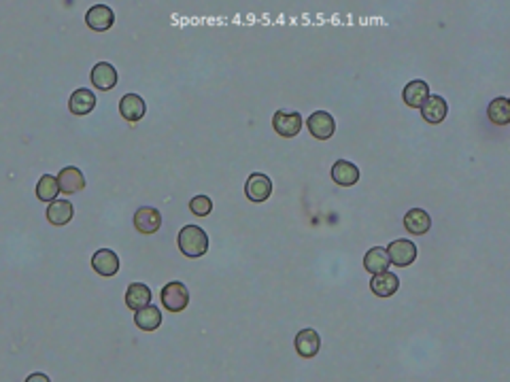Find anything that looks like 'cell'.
I'll use <instances>...</instances> for the list:
<instances>
[{"instance_id":"1","label":"cell","mask_w":510,"mask_h":382,"mask_svg":"<svg viewBox=\"0 0 510 382\" xmlns=\"http://www.w3.org/2000/svg\"><path fill=\"white\" fill-rule=\"evenodd\" d=\"M179 249L185 257L198 259L208 251V236L198 225H185L179 232Z\"/></svg>"},{"instance_id":"2","label":"cell","mask_w":510,"mask_h":382,"mask_svg":"<svg viewBox=\"0 0 510 382\" xmlns=\"http://www.w3.org/2000/svg\"><path fill=\"white\" fill-rule=\"evenodd\" d=\"M304 121H302V115L296 113V111H287V109H279L274 115H272V128L279 136L283 138H294L300 134Z\"/></svg>"},{"instance_id":"3","label":"cell","mask_w":510,"mask_h":382,"mask_svg":"<svg viewBox=\"0 0 510 382\" xmlns=\"http://www.w3.org/2000/svg\"><path fill=\"white\" fill-rule=\"evenodd\" d=\"M162 303L170 313H181L189 303V291L183 282H168L162 289Z\"/></svg>"},{"instance_id":"4","label":"cell","mask_w":510,"mask_h":382,"mask_svg":"<svg viewBox=\"0 0 510 382\" xmlns=\"http://www.w3.org/2000/svg\"><path fill=\"white\" fill-rule=\"evenodd\" d=\"M387 255L394 266L408 268L417 259V247H415V243H410L406 238H398L387 247Z\"/></svg>"},{"instance_id":"5","label":"cell","mask_w":510,"mask_h":382,"mask_svg":"<svg viewBox=\"0 0 510 382\" xmlns=\"http://www.w3.org/2000/svg\"><path fill=\"white\" fill-rule=\"evenodd\" d=\"M134 227L136 232L149 236V234H156L158 229L162 227V214L158 208H152V206H142L136 210L134 214Z\"/></svg>"},{"instance_id":"6","label":"cell","mask_w":510,"mask_h":382,"mask_svg":"<svg viewBox=\"0 0 510 382\" xmlns=\"http://www.w3.org/2000/svg\"><path fill=\"white\" fill-rule=\"evenodd\" d=\"M307 128L309 132L317 138V140H330L336 132V121L330 113L326 111H317L307 119Z\"/></svg>"},{"instance_id":"7","label":"cell","mask_w":510,"mask_h":382,"mask_svg":"<svg viewBox=\"0 0 510 382\" xmlns=\"http://www.w3.org/2000/svg\"><path fill=\"white\" fill-rule=\"evenodd\" d=\"M245 193L251 202H266L270 196H272V181L268 175H262V172H255L247 179V185H245Z\"/></svg>"},{"instance_id":"8","label":"cell","mask_w":510,"mask_h":382,"mask_svg":"<svg viewBox=\"0 0 510 382\" xmlns=\"http://www.w3.org/2000/svg\"><path fill=\"white\" fill-rule=\"evenodd\" d=\"M58 183H60V191L70 196V193H79L86 189V177L79 168L75 166H68V168H62L60 175H58Z\"/></svg>"},{"instance_id":"9","label":"cell","mask_w":510,"mask_h":382,"mask_svg":"<svg viewBox=\"0 0 510 382\" xmlns=\"http://www.w3.org/2000/svg\"><path fill=\"white\" fill-rule=\"evenodd\" d=\"M117 70L109 64V62H100L92 68V86L96 90H102V92H109L117 86Z\"/></svg>"},{"instance_id":"10","label":"cell","mask_w":510,"mask_h":382,"mask_svg":"<svg viewBox=\"0 0 510 382\" xmlns=\"http://www.w3.org/2000/svg\"><path fill=\"white\" fill-rule=\"evenodd\" d=\"M86 24L96 32H107L115 24V13L107 5H96L86 13Z\"/></svg>"},{"instance_id":"11","label":"cell","mask_w":510,"mask_h":382,"mask_svg":"<svg viewBox=\"0 0 510 382\" xmlns=\"http://www.w3.org/2000/svg\"><path fill=\"white\" fill-rule=\"evenodd\" d=\"M96 109V96L90 90H75L68 98V111L77 117L90 115Z\"/></svg>"},{"instance_id":"12","label":"cell","mask_w":510,"mask_h":382,"mask_svg":"<svg viewBox=\"0 0 510 382\" xmlns=\"http://www.w3.org/2000/svg\"><path fill=\"white\" fill-rule=\"evenodd\" d=\"M119 113L126 121L130 123H136L145 117L147 113V107H145V100L136 94H126L121 100H119Z\"/></svg>"},{"instance_id":"13","label":"cell","mask_w":510,"mask_h":382,"mask_svg":"<svg viewBox=\"0 0 510 382\" xmlns=\"http://www.w3.org/2000/svg\"><path fill=\"white\" fill-rule=\"evenodd\" d=\"M294 344H296V350H298V355L302 359H313L319 353V348H321V338H319V334L315 329L307 327V329H302L296 336Z\"/></svg>"},{"instance_id":"14","label":"cell","mask_w":510,"mask_h":382,"mask_svg":"<svg viewBox=\"0 0 510 382\" xmlns=\"http://www.w3.org/2000/svg\"><path fill=\"white\" fill-rule=\"evenodd\" d=\"M447 113H449V104L443 96H429L421 107V115L425 123H443Z\"/></svg>"},{"instance_id":"15","label":"cell","mask_w":510,"mask_h":382,"mask_svg":"<svg viewBox=\"0 0 510 382\" xmlns=\"http://www.w3.org/2000/svg\"><path fill=\"white\" fill-rule=\"evenodd\" d=\"M92 268L100 276H115L119 272V257L111 249H100L92 257Z\"/></svg>"},{"instance_id":"16","label":"cell","mask_w":510,"mask_h":382,"mask_svg":"<svg viewBox=\"0 0 510 382\" xmlns=\"http://www.w3.org/2000/svg\"><path fill=\"white\" fill-rule=\"evenodd\" d=\"M398 287H400V278H398V274H394L389 270L375 274L370 280V289L377 297H391L398 291Z\"/></svg>"},{"instance_id":"17","label":"cell","mask_w":510,"mask_h":382,"mask_svg":"<svg viewBox=\"0 0 510 382\" xmlns=\"http://www.w3.org/2000/svg\"><path fill=\"white\" fill-rule=\"evenodd\" d=\"M152 303V289L142 282H132L126 291V306L130 311H140Z\"/></svg>"},{"instance_id":"18","label":"cell","mask_w":510,"mask_h":382,"mask_svg":"<svg viewBox=\"0 0 510 382\" xmlns=\"http://www.w3.org/2000/svg\"><path fill=\"white\" fill-rule=\"evenodd\" d=\"M427 98H429V86L425 81H421V79L410 81L404 88V92H402V100L410 109H421Z\"/></svg>"},{"instance_id":"19","label":"cell","mask_w":510,"mask_h":382,"mask_svg":"<svg viewBox=\"0 0 510 382\" xmlns=\"http://www.w3.org/2000/svg\"><path fill=\"white\" fill-rule=\"evenodd\" d=\"M359 168L355 166V164H351V162H347V160H338L334 166H332V179H334V183L336 185H340V187H353L357 181H359Z\"/></svg>"},{"instance_id":"20","label":"cell","mask_w":510,"mask_h":382,"mask_svg":"<svg viewBox=\"0 0 510 382\" xmlns=\"http://www.w3.org/2000/svg\"><path fill=\"white\" fill-rule=\"evenodd\" d=\"M404 227L408 229V232H410L412 236H423V234L429 232L431 219H429V214H427L423 208H412V210H408L406 217H404Z\"/></svg>"},{"instance_id":"21","label":"cell","mask_w":510,"mask_h":382,"mask_svg":"<svg viewBox=\"0 0 510 382\" xmlns=\"http://www.w3.org/2000/svg\"><path fill=\"white\" fill-rule=\"evenodd\" d=\"M134 323L142 332H156L162 325V313H160V308H156V306L149 303V306H145V308L136 311Z\"/></svg>"},{"instance_id":"22","label":"cell","mask_w":510,"mask_h":382,"mask_svg":"<svg viewBox=\"0 0 510 382\" xmlns=\"http://www.w3.org/2000/svg\"><path fill=\"white\" fill-rule=\"evenodd\" d=\"M72 214H75V206H72L68 200H53L49 202V208H47V221L51 225H66Z\"/></svg>"},{"instance_id":"23","label":"cell","mask_w":510,"mask_h":382,"mask_svg":"<svg viewBox=\"0 0 510 382\" xmlns=\"http://www.w3.org/2000/svg\"><path fill=\"white\" fill-rule=\"evenodd\" d=\"M391 261H389V255H387V249H381V247H375L366 253L363 257V268H366L373 276L375 274H381L385 270H389Z\"/></svg>"},{"instance_id":"24","label":"cell","mask_w":510,"mask_h":382,"mask_svg":"<svg viewBox=\"0 0 510 382\" xmlns=\"http://www.w3.org/2000/svg\"><path fill=\"white\" fill-rule=\"evenodd\" d=\"M487 117L495 125H506L510 121V100L508 98H495L487 107Z\"/></svg>"},{"instance_id":"25","label":"cell","mask_w":510,"mask_h":382,"mask_svg":"<svg viewBox=\"0 0 510 382\" xmlns=\"http://www.w3.org/2000/svg\"><path fill=\"white\" fill-rule=\"evenodd\" d=\"M60 191V183H58V177H51V175H43L36 183V198L41 202H53L58 198Z\"/></svg>"},{"instance_id":"26","label":"cell","mask_w":510,"mask_h":382,"mask_svg":"<svg viewBox=\"0 0 510 382\" xmlns=\"http://www.w3.org/2000/svg\"><path fill=\"white\" fill-rule=\"evenodd\" d=\"M189 208H192V212H194L196 217H206V214H210V210H213V202H210V198H206V196H196V198H192Z\"/></svg>"},{"instance_id":"27","label":"cell","mask_w":510,"mask_h":382,"mask_svg":"<svg viewBox=\"0 0 510 382\" xmlns=\"http://www.w3.org/2000/svg\"><path fill=\"white\" fill-rule=\"evenodd\" d=\"M34 380H43V382H47V376H43V374H32V376L28 378V382H34Z\"/></svg>"}]
</instances>
